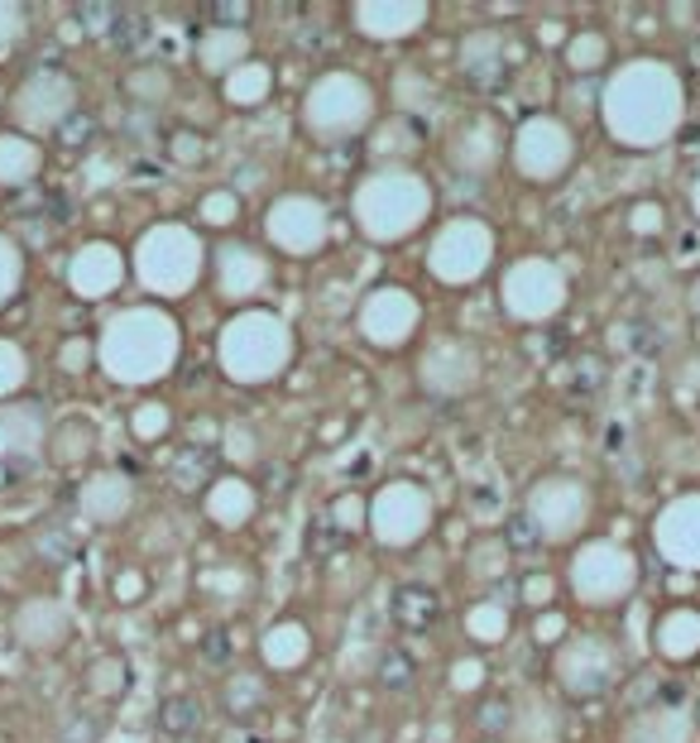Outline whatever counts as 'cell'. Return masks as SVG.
<instances>
[{"instance_id":"cell-7","label":"cell","mask_w":700,"mask_h":743,"mask_svg":"<svg viewBox=\"0 0 700 743\" xmlns=\"http://www.w3.org/2000/svg\"><path fill=\"white\" fill-rule=\"evenodd\" d=\"M101 739V724L92 715H72L63 724V743H96Z\"/></svg>"},{"instance_id":"cell-10","label":"cell","mask_w":700,"mask_h":743,"mask_svg":"<svg viewBox=\"0 0 700 743\" xmlns=\"http://www.w3.org/2000/svg\"><path fill=\"white\" fill-rule=\"evenodd\" d=\"M212 14H216V20H245V14H250V6H212Z\"/></svg>"},{"instance_id":"cell-1","label":"cell","mask_w":700,"mask_h":743,"mask_svg":"<svg viewBox=\"0 0 700 743\" xmlns=\"http://www.w3.org/2000/svg\"><path fill=\"white\" fill-rule=\"evenodd\" d=\"M436 615H442V600H436V590H428V586H403L393 595V619H399L403 629L422 633L436 623Z\"/></svg>"},{"instance_id":"cell-4","label":"cell","mask_w":700,"mask_h":743,"mask_svg":"<svg viewBox=\"0 0 700 743\" xmlns=\"http://www.w3.org/2000/svg\"><path fill=\"white\" fill-rule=\"evenodd\" d=\"M111 39L130 53V49H135V43L144 39V14H140V10H115V20H111Z\"/></svg>"},{"instance_id":"cell-3","label":"cell","mask_w":700,"mask_h":743,"mask_svg":"<svg viewBox=\"0 0 700 743\" xmlns=\"http://www.w3.org/2000/svg\"><path fill=\"white\" fill-rule=\"evenodd\" d=\"M413 677H418V667H413V658H408L403 648H384V652H379V687L403 691V687H413Z\"/></svg>"},{"instance_id":"cell-6","label":"cell","mask_w":700,"mask_h":743,"mask_svg":"<svg viewBox=\"0 0 700 743\" xmlns=\"http://www.w3.org/2000/svg\"><path fill=\"white\" fill-rule=\"evenodd\" d=\"M504 537H508V547H514V551H533L537 547V533H533V523L523 514H514L504 523Z\"/></svg>"},{"instance_id":"cell-5","label":"cell","mask_w":700,"mask_h":743,"mask_svg":"<svg viewBox=\"0 0 700 743\" xmlns=\"http://www.w3.org/2000/svg\"><path fill=\"white\" fill-rule=\"evenodd\" d=\"M39 557H43V561H53V566L72 561V537H68L63 528H49V533H39Z\"/></svg>"},{"instance_id":"cell-9","label":"cell","mask_w":700,"mask_h":743,"mask_svg":"<svg viewBox=\"0 0 700 743\" xmlns=\"http://www.w3.org/2000/svg\"><path fill=\"white\" fill-rule=\"evenodd\" d=\"M115 20V6H78V24L82 29H106Z\"/></svg>"},{"instance_id":"cell-11","label":"cell","mask_w":700,"mask_h":743,"mask_svg":"<svg viewBox=\"0 0 700 743\" xmlns=\"http://www.w3.org/2000/svg\"><path fill=\"white\" fill-rule=\"evenodd\" d=\"M63 140H68V144H78V140H92V121H72Z\"/></svg>"},{"instance_id":"cell-8","label":"cell","mask_w":700,"mask_h":743,"mask_svg":"<svg viewBox=\"0 0 700 743\" xmlns=\"http://www.w3.org/2000/svg\"><path fill=\"white\" fill-rule=\"evenodd\" d=\"M202 658H207V662H226V658H230V638H226V629H212L207 638H202Z\"/></svg>"},{"instance_id":"cell-2","label":"cell","mask_w":700,"mask_h":743,"mask_svg":"<svg viewBox=\"0 0 700 743\" xmlns=\"http://www.w3.org/2000/svg\"><path fill=\"white\" fill-rule=\"evenodd\" d=\"M202 730V705L193 701V695H173V701L158 705V734L168 739H187Z\"/></svg>"}]
</instances>
